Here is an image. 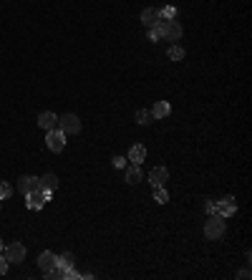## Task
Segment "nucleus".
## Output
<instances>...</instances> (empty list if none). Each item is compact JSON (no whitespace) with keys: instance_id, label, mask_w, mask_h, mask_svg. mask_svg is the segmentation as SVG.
Wrapping results in <instances>:
<instances>
[{"instance_id":"nucleus-21","label":"nucleus","mask_w":252,"mask_h":280,"mask_svg":"<svg viewBox=\"0 0 252 280\" xmlns=\"http://www.w3.org/2000/svg\"><path fill=\"white\" fill-rule=\"evenodd\" d=\"M154 202H159V205H166L169 202V192L164 189V185L154 187Z\"/></svg>"},{"instance_id":"nucleus-25","label":"nucleus","mask_w":252,"mask_h":280,"mask_svg":"<svg viewBox=\"0 0 252 280\" xmlns=\"http://www.w3.org/2000/svg\"><path fill=\"white\" fill-rule=\"evenodd\" d=\"M8 265H10V263L5 260V255H0V275H5V273H8Z\"/></svg>"},{"instance_id":"nucleus-26","label":"nucleus","mask_w":252,"mask_h":280,"mask_svg":"<svg viewBox=\"0 0 252 280\" xmlns=\"http://www.w3.org/2000/svg\"><path fill=\"white\" fill-rule=\"evenodd\" d=\"M207 215H217V205H215L212 199L207 202Z\"/></svg>"},{"instance_id":"nucleus-24","label":"nucleus","mask_w":252,"mask_h":280,"mask_svg":"<svg viewBox=\"0 0 252 280\" xmlns=\"http://www.w3.org/2000/svg\"><path fill=\"white\" fill-rule=\"evenodd\" d=\"M126 162H129L126 156H114V162H111V164H114V169H124Z\"/></svg>"},{"instance_id":"nucleus-9","label":"nucleus","mask_w":252,"mask_h":280,"mask_svg":"<svg viewBox=\"0 0 252 280\" xmlns=\"http://www.w3.org/2000/svg\"><path fill=\"white\" fill-rule=\"evenodd\" d=\"M38 187L43 189V192H48V194H53L56 192V187H58V177L56 174H43V177H38Z\"/></svg>"},{"instance_id":"nucleus-19","label":"nucleus","mask_w":252,"mask_h":280,"mask_svg":"<svg viewBox=\"0 0 252 280\" xmlns=\"http://www.w3.org/2000/svg\"><path fill=\"white\" fill-rule=\"evenodd\" d=\"M159 38H164V21H159L149 28V41H159Z\"/></svg>"},{"instance_id":"nucleus-18","label":"nucleus","mask_w":252,"mask_h":280,"mask_svg":"<svg viewBox=\"0 0 252 280\" xmlns=\"http://www.w3.org/2000/svg\"><path fill=\"white\" fill-rule=\"evenodd\" d=\"M154 122V116H152V111H146V109H139L136 111V124H141V126H149Z\"/></svg>"},{"instance_id":"nucleus-5","label":"nucleus","mask_w":252,"mask_h":280,"mask_svg":"<svg viewBox=\"0 0 252 280\" xmlns=\"http://www.w3.org/2000/svg\"><path fill=\"white\" fill-rule=\"evenodd\" d=\"M217 205V215L220 217H232L235 212H237V199L235 197H224V199H220V202H215Z\"/></svg>"},{"instance_id":"nucleus-14","label":"nucleus","mask_w":252,"mask_h":280,"mask_svg":"<svg viewBox=\"0 0 252 280\" xmlns=\"http://www.w3.org/2000/svg\"><path fill=\"white\" fill-rule=\"evenodd\" d=\"M144 156H146V147L134 144V147L129 149V156H126V159H129L131 164H141V162H144Z\"/></svg>"},{"instance_id":"nucleus-23","label":"nucleus","mask_w":252,"mask_h":280,"mask_svg":"<svg viewBox=\"0 0 252 280\" xmlns=\"http://www.w3.org/2000/svg\"><path fill=\"white\" fill-rule=\"evenodd\" d=\"M13 194V187L8 185V182H0V199H8Z\"/></svg>"},{"instance_id":"nucleus-27","label":"nucleus","mask_w":252,"mask_h":280,"mask_svg":"<svg viewBox=\"0 0 252 280\" xmlns=\"http://www.w3.org/2000/svg\"><path fill=\"white\" fill-rule=\"evenodd\" d=\"M237 278H250V270H247V268H245V270H240V273H237Z\"/></svg>"},{"instance_id":"nucleus-15","label":"nucleus","mask_w":252,"mask_h":280,"mask_svg":"<svg viewBox=\"0 0 252 280\" xmlns=\"http://www.w3.org/2000/svg\"><path fill=\"white\" fill-rule=\"evenodd\" d=\"M169 114H172L169 101H157V104H154V109H152V116H154V119H166Z\"/></svg>"},{"instance_id":"nucleus-28","label":"nucleus","mask_w":252,"mask_h":280,"mask_svg":"<svg viewBox=\"0 0 252 280\" xmlns=\"http://www.w3.org/2000/svg\"><path fill=\"white\" fill-rule=\"evenodd\" d=\"M0 252H3V240H0Z\"/></svg>"},{"instance_id":"nucleus-1","label":"nucleus","mask_w":252,"mask_h":280,"mask_svg":"<svg viewBox=\"0 0 252 280\" xmlns=\"http://www.w3.org/2000/svg\"><path fill=\"white\" fill-rule=\"evenodd\" d=\"M224 230H227V225H224V217H220V215H209V219L204 222V237L207 240H220Z\"/></svg>"},{"instance_id":"nucleus-17","label":"nucleus","mask_w":252,"mask_h":280,"mask_svg":"<svg viewBox=\"0 0 252 280\" xmlns=\"http://www.w3.org/2000/svg\"><path fill=\"white\" fill-rule=\"evenodd\" d=\"M139 182H141V169H139V164L126 167V185H139Z\"/></svg>"},{"instance_id":"nucleus-8","label":"nucleus","mask_w":252,"mask_h":280,"mask_svg":"<svg viewBox=\"0 0 252 280\" xmlns=\"http://www.w3.org/2000/svg\"><path fill=\"white\" fill-rule=\"evenodd\" d=\"M38 268H40L43 273L53 270V268H56V252H51V250H43V252H40V257H38Z\"/></svg>"},{"instance_id":"nucleus-12","label":"nucleus","mask_w":252,"mask_h":280,"mask_svg":"<svg viewBox=\"0 0 252 280\" xmlns=\"http://www.w3.org/2000/svg\"><path fill=\"white\" fill-rule=\"evenodd\" d=\"M38 126L40 129H56L58 126V116L53 114V111H43V114H38Z\"/></svg>"},{"instance_id":"nucleus-3","label":"nucleus","mask_w":252,"mask_h":280,"mask_svg":"<svg viewBox=\"0 0 252 280\" xmlns=\"http://www.w3.org/2000/svg\"><path fill=\"white\" fill-rule=\"evenodd\" d=\"M46 147L51 149V152H63V147H66V134H63L61 129L56 126V129H48V134H46Z\"/></svg>"},{"instance_id":"nucleus-2","label":"nucleus","mask_w":252,"mask_h":280,"mask_svg":"<svg viewBox=\"0 0 252 280\" xmlns=\"http://www.w3.org/2000/svg\"><path fill=\"white\" fill-rule=\"evenodd\" d=\"M48 199H51V194L38 187V189H33V192L26 194V207H28V210H43Z\"/></svg>"},{"instance_id":"nucleus-13","label":"nucleus","mask_w":252,"mask_h":280,"mask_svg":"<svg viewBox=\"0 0 252 280\" xmlns=\"http://www.w3.org/2000/svg\"><path fill=\"white\" fill-rule=\"evenodd\" d=\"M159 21H161V18H159L157 8H144V10H141V23H144L146 28H152V26L159 23Z\"/></svg>"},{"instance_id":"nucleus-20","label":"nucleus","mask_w":252,"mask_h":280,"mask_svg":"<svg viewBox=\"0 0 252 280\" xmlns=\"http://www.w3.org/2000/svg\"><path fill=\"white\" fill-rule=\"evenodd\" d=\"M159 18H161V21H174V18H177V8H174V5H164V8L159 10Z\"/></svg>"},{"instance_id":"nucleus-4","label":"nucleus","mask_w":252,"mask_h":280,"mask_svg":"<svg viewBox=\"0 0 252 280\" xmlns=\"http://www.w3.org/2000/svg\"><path fill=\"white\" fill-rule=\"evenodd\" d=\"M58 129H61L66 136L68 134H78L81 131V119L76 114H63V116H58Z\"/></svg>"},{"instance_id":"nucleus-16","label":"nucleus","mask_w":252,"mask_h":280,"mask_svg":"<svg viewBox=\"0 0 252 280\" xmlns=\"http://www.w3.org/2000/svg\"><path fill=\"white\" fill-rule=\"evenodd\" d=\"M73 263H76L73 252H61V255H56V268H58V270H66V268H73Z\"/></svg>"},{"instance_id":"nucleus-7","label":"nucleus","mask_w":252,"mask_h":280,"mask_svg":"<svg viewBox=\"0 0 252 280\" xmlns=\"http://www.w3.org/2000/svg\"><path fill=\"white\" fill-rule=\"evenodd\" d=\"M164 38H166V41H179V38H182V26H179V21H164Z\"/></svg>"},{"instance_id":"nucleus-22","label":"nucleus","mask_w":252,"mask_h":280,"mask_svg":"<svg viewBox=\"0 0 252 280\" xmlns=\"http://www.w3.org/2000/svg\"><path fill=\"white\" fill-rule=\"evenodd\" d=\"M169 58H172V61H182V58H184V48H182V46H172V48H169Z\"/></svg>"},{"instance_id":"nucleus-11","label":"nucleus","mask_w":252,"mask_h":280,"mask_svg":"<svg viewBox=\"0 0 252 280\" xmlns=\"http://www.w3.org/2000/svg\"><path fill=\"white\" fill-rule=\"evenodd\" d=\"M166 179H169V169H166V167H154V169H152V174H149L152 187H161Z\"/></svg>"},{"instance_id":"nucleus-10","label":"nucleus","mask_w":252,"mask_h":280,"mask_svg":"<svg viewBox=\"0 0 252 280\" xmlns=\"http://www.w3.org/2000/svg\"><path fill=\"white\" fill-rule=\"evenodd\" d=\"M15 189H18L20 194H28V192H33V189H38V177H31V174L20 177L18 185H15Z\"/></svg>"},{"instance_id":"nucleus-6","label":"nucleus","mask_w":252,"mask_h":280,"mask_svg":"<svg viewBox=\"0 0 252 280\" xmlns=\"http://www.w3.org/2000/svg\"><path fill=\"white\" fill-rule=\"evenodd\" d=\"M5 260H8V263H23V260H26V248H23V243H10V245L5 248Z\"/></svg>"}]
</instances>
